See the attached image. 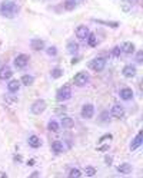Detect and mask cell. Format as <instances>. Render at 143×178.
Wrapping results in <instances>:
<instances>
[{
    "mask_svg": "<svg viewBox=\"0 0 143 178\" xmlns=\"http://www.w3.org/2000/svg\"><path fill=\"white\" fill-rule=\"evenodd\" d=\"M93 115H95V106L92 103L83 105V108H82V118L90 119V118H93Z\"/></svg>",
    "mask_w": 143,
    "mask_h": 178,
    "instance_id": "6",
    "label": "cell"
},
{
    "mask_svg": "<svg viewBox=\"0 0 143 178\" xmlns=\"http://www.w3.org/2000/svg\"><path fill=\"white\" fill-rule=\"evenodd\" d=\"M33 76L32 75H23V78H22V83L24 85V86H30L32 83H33Z\"/></svg>",
    "mask_w": 143,
    "mask_h": 178,
    "instance_id": "23",
    "label": "cell"
},
{
    "mask_svg": "<svg viewBox=\"0 0 143 178\" xmlns=\"http://www.w3.org/2000/svg\"><path fill=\"white\" fill-rule=\"evenodd\" d=\"M105 161H106V164H112V158H110V156H106V158H105Z\"/></svg>",
    "mask_w": 143,
    "mask_h": 178,
    "instance_id": "35",
    "label": "cell"
},
{
    "mask_svg": "<svg viewBox=\"0 0 143 178\" xmlns=\"http://www.w3.org/2000/svg\"><path fill=\"white\" fill-rule=\"evenodd\" d=\"M14 159H16V161H22V156H19V155H16V156H14Z\"/></svg>",
    "mask_w": 143,
    "mask_h": 178,
    "instance_id": "37",
    "label": "cell"
},
{
    "mask_svg": "<svg viewBox=\"0 0 143 178\" xmlns=\"http://www.w3.org/2000/svg\"><path fill=\"white\" fill-rule=\"evenodd\" d=\"M36 177H39V172H33V174L30 175V178H36Z\"/></svg>",
    "mask_w": 143,
    "mask_h": 178,
    "instance_id": "36",
    "label": "cell"
},
{
    "mask_svg": "<svg viewBox=\"0 0 143 178\" xmlns=\"http://www.w3.org/2000/svg\"><path fill=\"white\" fill-rule=\"evenodd\" d=\"M136 59H137V62H139V63H142V62H143V50H137V53H136Z\"/></svg>",
    "mask_w": 143,
    "mask_h": 178,
    "instance_id": "31",
    "label": "cell"
},
{
    "mask_svg": "<svg viewBox=\"0 0 143 178\" xmlns=\"http://www.w3.org/2000/svg\"><path fill=\"white\" fill-rule=\"evenodd\" d=\"M120 52H122V49H120V46H115L113 49H112V55L113 56H120Z\"/></svg>",
    "mask_w": 143,
    "mask_h": 178,
    "instance_id": "30",
    "label": "cell"
},
{
    "mask_svg": "<svg viewBox=\"0 0 143 178\" xmlns=\"http://www.w3.org/2000/svg\"><path fill=\"white\" fill-rule=\"evenodd\" d=\"M142 144H143V131H139L137 135L134 136V139L132 141V144H130V149L134 151V149H137Z\"/></svg>",
    "mask_w": 143,
    "mask_h": 178,
    "instance_id": "10",
    "label": "cell"
},
{
    "mask_svg": "<svg viewBox=\"0 0 143 178\" xmlns=\"http://www.w3.org/2000/svg\"><path fill=\"white\" fill-rule=\"evenodd\" d=\"M120 49H122V52H125L126 55H130V53L134 52V44L132 42H126V43H123V46H122Z\"/></svg>",
    "mask_w": 143,
    "mask_h": 178,
    "instance_id": "19",
    "label": "cell"
},
{
    "mask_svg": "<svg viewBox=\"0 0 143 178\" xmlns=\"http://www.w3.org/2000/svg\"><path fill=\"white\" fill-rule=\"evenodd\" d=\"M30 47L36 50V52H40V50H43L44 49V40L42 39H33L32 42H30Z\"/></svg>",
    "mask_w": 143,
    "mask_h": 178,
    "instance_id": "13",
    "label": "cell"
},
{
    "mask_svg": "<svg viewBox=\"0 0 143 178\" xmlns=\"http://www.w3.org/2000/svg\"><path fill=\"white\" fill-rule=\"evenodd\" d=\"M107 149H109V145H103V146H99L97 148V151H100V152L102 151H107Z\"/></svg>",
    "mask_w": 143,
    "mask_h": 178,
    "instance_id": "33",
    "label": "cell"
},
{
    "mask_svg": "<svg viewBox=\"0 0 143 178\" xmlns=\"http://www.w3.org/2000/svg\"><path fill=\"white\" fill-rule=\"evenodd\" d=\"M88 43H89V46H92V47H95V46L97 44L96 34H95V33H89V36H88Z\"/></svg>",
    "mask_w": 143,
    "mask_h": 178,
    "instance_id": "24",
    "label": "cell"
},
{
    "mask_svg": "<svg viewBox=\"0 0 143 178\" xmlns=\"http://www.w3.org/2000/svg\"><path fill=\"white\" fill-rule=\"evenodd\" d=\"M80 177H82V172L77 168H72L69 171V178H80Z\"/></svg>",
    "mask_w": 143,
    "mask_h": 178,
    "instance_id": "25",
    "label": "cell"
},
{
    "mask_svg": "<svg viewBox=\"0 0 143 178\" xmlns=\"http://www.w3.org/2000/svg\"><path fill=\"white\" fill-rule=\"evenodd\" d=\"M122 73H123L125 78H134L136 76V67L132 66V65H127V66L123 67Z\"/></svg>",
    "mask_w": 143,
    "mask_h": 178,
    "instance_id": "11",
    "label": "cell"
},
{
    "mask_svg": "<svg viewBox=\"0 0 143 178\" xmlns=\"http://www.w3.org/2000/svg\"><path fill=\"white\" fill-rule=\"evenodd\" d=\"M17 11H19L17 3H14V1H11V0H4V1H1V4H0V14H1V16H4V17H7V19H13V17L16 16Z\"/></svg>",
    "mask_w": 143,
    "mask_h": 178,
    "instance_id": "1",
    "label": "cell"
},
{
    "mask_svg": "<svg viewBox=\"0 0 143 178\" xmlns=\"http://www.w3.org/2000/svg\"><path fill=\"white\" fill-rule=\"evenodd\" d=\"M11 75H13V72H11V69L9 66H1L0 67V79H1V80L10 79Z\"/></svg>",
    "mask_w": 143,
    "mask_h": 178,
    "instance_id": "14",
    "label": "cell"
},
{
    "mask_svg": "<svg viewBox=\"0 0 143 178\" xmlns=\"http://www.w3.org/2000/svg\"><path fill=\"white\" fill-rule=\"evenodd\" d=\"M77 50H79V44L77 43H75V42H69V43H67V53L75 55Z\"/></svg>",
    "mask_w": 143,
    "mask_h": 178,
    "instance_id": "21",
    "label": "cell"
},
{
    "mask_svg": "<svg viewBox=\"0 0 143 178\" xmlns=\"http://www.w3.org/2000/svg\"><path fill=\"white\" fill-rule=\"evenodd\" d=\"M85 174H86V177H93V175H96V168L95 167H86L85 168Z\"/></svg>",
    "mask_w": 143,
    "mask_h": 178,
    "instance_id": "28",
    "label": "cell"
},
{
    "mask_svg": "<svg viewBox=\"0 0 143 178\" xmlns=\"http://www.w3.org/2000/svg\"><path fill=\"white\" fill-rule=\"evenodd\" d=\"M88 82H89V76L86 72H79L75 76V85L76 86H85Z\"/></svg>",
    "mask_w": 143,
    "mask_h": 178,
    "instance_id": "7",
    "label": "cell"
},
{
    "mask_svg": "<svg viewBox=\"0 0 143 178\" xmlns=\"http://www.w3.org/2000/svg\"><path fill=\"white\" fill-rule=\"evenodd\" d=\"M7 89H9V92H11V93L17 92L20 89V82L17 79H11L10 82H9V85H7Z\"/></svg>",
    "mask_w": 143,
    "mask_h": 178,
    "instance_id": "16",
    "label": "cell"
},
{
    "mask_svg": "<svg viewBox=\"0 0 143 178\" xmlns=\"http://www.w3.org/2000/svg\"><path fill=\"white\" fill-rule=\"evenodd\" d=\"M70 98H72V88H70L69 85H65V86H62V88L57 90V93H56V99L59 100V102L69 100Z\"/></svg>",
    "mask_w": 143,
    "mask_h": 178,
    "instance_id": "2",
    "label": "cell"
},
{
    "mask_svg": "<svg viewBox=\"0 0 143 178\" xmlns=\"http://www.w3.org/2000/svg\"><path fill=\"white\" fill-rule=\"evenodd\" d=\"M110 113H112V116H113V118L120 119V118L125 116V108H123L122 105H113V106H112V109H110Z\"/></svg>",
    "mask_w": 143,
    "mask_h": 178,
    "instance_id": "8",
    "label": "cell"
},
{
    "mask_svg": "<svg viewBox=\"0 0 143 178\" xmlns=\"http://www.w3.org/2000/svg\"><path fill=\"white\" fill-rule=\"evenodd\" d=\"M116 169L120 174H130L133 171V167H132V164H129V162H123V164H119Z\"/></svg>",
    "mask_w": 143,
    "mask_h": 178,
    "instance_id": "12",
    "label": "cell"
},
{
    "mask_svg": "<svg viewBox=\"0 0 143 178\" xmlns=\"http://www.w3.org/2000/svg\"><path fill=\"white\" fill-rule=\"evenodd\" d=\"M29 145H30L32 148H39V146L42 145V141H40V138H39L37 135H32V136L29 138Z\"/></svg>",
    "mask_w": 143,
    "mask_h": 178,
    "instance_id": "20",
    "label": "cell"
},
{
    "mask_svg": "<svg viewBox=\"0 0 143 178\" xmlns=\"http://www.w3.org/2000/svg\"><path fill=\"white\" fill-rule=\"evenodd\" d=\"M123 10L129 11V10H130V4H129V3H125V4H123Z\"/></svg>",
    "mask_w": 143,
    "mask_h": 178,
    "instance_id": "34",
    "label": "cell"
},
{
    "mask_svg": "<svg viewBox=\"0 0 143 178\" xmlns=\"http://www.w3.org/2000/svg\"><path fill=\"white\" fill-rule=\"evenodd\" d=\"M75 7H76V1L75 0H67L65 3V9L66 10H75Z\"/></svg>",
    "mask_w": 143,
    "mask_h": 178,
    "instance_id": "27",
    "label": "cell"
},
{
    "mask_svg": "<svg viewBox=\"0 0 143 178\" xmlns=\"http://www.w3.org/2000/svg\"><path fill=\"white\" fill-rule=\"evenodd\" d=\"M59 128H60V126H59V123L56 122V121H50V122L47 123V129H49V131H50V132H59Z\"/></svg>",
    "mask_w": 143,
    "mask_h": 178,
    "instance_id": "22",
    "label": "cell"
},
{
    "mask_svg": "<svg viewBox=\"0 0 143 178\" xmlns=\"http://www.w3.org/2000/svg\"><path fill=\"white\" fill-rule=\"evenodd\" d=\"M52 151L55 152V154H60V152H63L65 151V145L62 141H55V142H52Z\"/></svg>",
    "mask_w": 143,
    "mask_h": 178,
    "instance_id": "17",
    "label": "cell"
},
{
    "mask_svg": "<svg viewBox=\"0 0 143 178\" xmlns=\"http://www.w3.org/2000/svg\"><path fill=\"white\" fill-rule=\"evenodd\" d=\"M89 36V29L85 26V24H80L76 29V37L80 39V40H86Z\"/></svg>",
    "mask_w": 143,
    "mask_h": 178,
    "instance_id": "9",
    "label": "cell"
},
{
    "mask_svg": "<svg viewBox=\"0 0 143 178\" xmlns=\"http://www.w3.org/2000/svg\"><path fill=\"white\" fill-rule=\"evenodd\" d=\"M119 95H120L122 99L129 100V99H132V98H133V90L130 88H123V89H120Z\"/></svg>",
    "mask_w": 143,
    "mask_h": 178,
    "instance_id": "15",
    "label": "cell"
},
{
    "mask_svg": "<svg viewBox=\"0 0 143 178\" xmlns=\"http://www.w3.org/2000/svg\"><path fill=\"white\" fill-rule=\"evenodd\" d=\"M62 126L66 128V129H72L75 126V121L72 118H69V116H63L62 118Z\"/></svg>",
    "mask_w": 143,
    "mask_h": 178,
    "instance_id": "18",
    "label": "cell"
},
{
    "mask_svg": "<svg viewBox=\"0 0 143 178\" xmlns=\"http://www.w3.org/2000/svg\"><path fill=\"white\" fill-rule=\"evenodd\" d=\"M29 56L24 55V53H22V55L16 56L14 57V66L17 67V69H23V67L27 66V63H29Z\"/></svg>",
    "mask_w": 143,
    "mask_h": 178,
    "instance_id": "5",
    "label": "cell"
},
{
    "mask_svg": "<svg viewBox=\"0 0 143 178\" xmlns=\"http://www.w3.org/2000/svg\"><path fill=\"white\" fill-rule=\"evenodd\" d=\"M89 67L90 69H93L95 72H102L105 66H106V60L103 59V57H95V59H92L90 62L88 63Z\"/></svg>",
    "mask_w": 143,
    "mask_h": 178,
    "instance_id": "3",
    "label": "cell"
},
{
    "mask_svg": "<svg viewBox=\"0 0 143 178\" xmlns=\"http://www.w3.org/2000/svg\"><path fill=\"white\" fill-rule=\"evenodd\" d=\"M50 75H52V78H53V79H59L62 75H63V70H62V69H59V67H56V69L52 70V73H50Z\"/></svg>",
    "mask_w": 143,
    "mask_h": 178,
    "instance_id": "26",
    "label": "cell"
},
{
    "mask_svg": "<svg viewBox=\"0 0 143 178\" xmlns=\"http://www.w3.org/2000/svg\"><path fill=\"white\" fill-rule=\"evenodd\" d=\"M112 138H113V136H112L110 134H106V135H103V136L100 138V139H99V142H100V144H102L103 141H106V139H112Z\"/></svg>",
    "mask_w": 143,
    "mask_h": 178,
    "instance_id": "32",
    "label": "cell"
},
{
    "mask_svg": "<svg viewBox=\"0 0 143 178\" xmlns=\"http://www.w3.org/2000/svg\"><path fill=\"white\" fill-rule=\"evenodd\" d=\"M30 109H32V113H34V115H40V113L44 112V109H46V100L37 99L33 105H32Z\"/></svg>",
    "mask_w": 143,
    "mask_h": 178,
    "instance_id": "4",
    "label": "cell"
},
{
    "mask_svg": "<svg viewBox=\"0 0 143 178\" xmlns=\"http://www.w3.org/2000/svg\"><path fill=\"white\" fill-rule=\"evenodd\" d=\"M49 56H56L57 55V47L55 46H50V47H47V52H46Z\"/></svg>",
    "mask_w": 143,
    "mask_h": 178,
    "instance_id": "29",
    "label": "cell"
}]
</instances>
